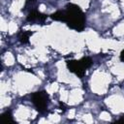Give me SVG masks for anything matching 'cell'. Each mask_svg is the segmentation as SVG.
<instances>
[{
  "label": "cell",
  "mask_w": 124,
  "mask_h": 124,
  "mask_svg": "<svg viewBox=\"0 0 124 124\" xmlns=\"http://www.w3.org/2000/svg\"><path fill=\"white\" fill-rule=\"evenodd\" d=\"M52 18L65 21L70 27L76 30H81L84 25L83 14L79 8L75 5H69L66 10L53 14Z\"/></svg>",
  "instance_id": "cell-1"
},
{
  "label": "cell",
  "mask_w": 124,
  "mask_h": 124,
  "mask_svg": "<svg viewBox=\"0 0 124 124\" xmlns=\"http://www.w3.org/2000/svg\"><path fill=\"white\" fill-rule=\"evenodd\" d=\"M91 59L88 57L82 58L80 60H76V61H69L68 62V67L69 69L74 72L75 74L78 76H82L85 73V70L91 65Z\"/></svg>",
  "instance_id": "cell-2"
},
{
  "label": "cell",
  "mask_w": 124,
  "mask_h": 124,
  "mask_svg": "<svg viewBox=\"0 0 124 124\" xmlns=\"http://www.w3.org/2000/svg\"><path fill=\"white\" fill-rule=\"evenodd\" d=\"M32 100L37 109L44 111L47 106V96L45 92H36L32 96Z\"/></svg>",
  "instance_id": "cell-3"
},
{
  "label": "cell",
  "mask_w": 124,
  "mask_h": 124,
  "mask_svg": "<svg viewBox=\"0 0 124 124\" xmlns=\"http://www.w3.org/2000/svg\"><path fill=\"white\" fill-rule=\"evenodd\" d=\"M46 16L36 11L30 13V15L28 16V20H39V19H44Z\"/></svg>",
  "instance_id": "cell-4"
},
{
  "label": "cell",
  "mask_w": 124,
  "mask_h": 124,
  "mask_svg": "<svg viewBox=\"0 0 124 124\" xmlns=\"http://www.w3.org/2000/svg\"><path fill=\"white\" fill-rule=\"evenodd\" d=\"M19 40H20V42H22V43L28 42V34H26V33H21L20 36H19Z\"/></svg>",
  "instance_id": "cell-5"
},
{
  "label": "cell",
  "mask_w": 124,
  "mask_h": 124,
  "mask_svg": "<svg viewBox=\"0 0 124 124\" xmlns=\"http://www.w3.org/2000/svg\"><path fill=\"white\" fill-rule=\"evenodd\" d=\"M2 118L5 120V121H12L13 119H12V117H11V113H10V111L8 112H5L3 115H2Z\"/></svg>",
  "instance_id": "cell-6"
},
{
  "label": "cell",
  "mask_w": 124,
  "mask_h": 124,
  "mask_svg": "<svg viewBox=\"0 0 124 124\" xmlns=\"http://www.w3.org/2000/svg\"><path fill=\"white\" fill-rule=\"evenodd\" d=\"M120 59L122 60V61H124V50L121 52V54H120Z\"/></svg>",
  "instance_id": "cell-7"
}]
</instances>
